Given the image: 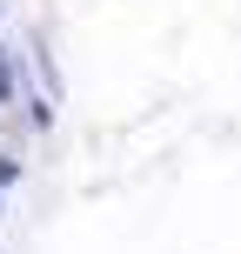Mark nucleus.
I'll list each match as a JSON object with an SVG mask.
<instances>
[{
    "label": "nucleus",
    "instance_id": "1",
    "mask_svg": "<svg viewBox=\"0 0 241 254\" xmlns=\"http://www.w3.org/2000/svg\"><path fill=\"white\" fill-rule=\"evenodd\" d=\"M20 87H27V61H20V47H7V40H0V107L20 101Z\"/></svg>",
    "mask_w": 241,
    "mask_h": 254
},
{
    "label": "nucleus",
    "instance_id": "2",
    "mask_svg": "<svg viewBox=\"0 0 241 254\" xmlns=\"http://www.w3.org/2000/svg\"><path fill=\"white\" fill-rule=\"evenodd\" d=\"M20 107H27V121H34V134H47V127H54V107H61V94H47V87H20Z\"/></svg>",
    "mask_w": 241,
    "mask_h": 254
},
{
    "label": "nucleus",
    "instance_id": "4",
    "mask_svg": "<svg viewBox=\"0 0 241 254\" xmlns=\"http://www.w3.org/2000/svg\"><path fill=\"white\" fill-rule=\"evenodd\" d=\"M0 221H7V194H0Z\"/></svg>",
    "mask_w": 241,
    "mask_h": 254
},
{
    "label": "nucleus",
    "instance_id": "3",
    "mask_svg": "<svg viewBox=\"0 0 241 254\" xmlns=\"http://www.w3.org/2000/svg\"><path fill=\"white\" fill-rule=\"evenodd\" d=\"M20 174H27V161H20L13 147H0V194H13V188H20Z\"/></svg>",
    "mask_w": 241,
    "mask_h": 254
}]
</instances>
